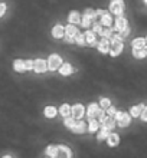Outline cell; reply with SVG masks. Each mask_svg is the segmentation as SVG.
<instances>
[{
    "label": "cell",
    "instance_id": "1",
    "mask_svg": "<svg viewBox=\"0 0 147 158\" xmlns=\"http://www.w3.org/2000/svg\"><path fill=\"white\" fill-rule=\"evenodd\" d=\"M110 43H111V50H110L111 56H118L123 50V39L120 38V35H113Z\"/></svg>",
    "mask_w": 147,
    "mask_h": 158
},
{
    "label": "cell",
    "instance_id": "2",
    "mask_svg": "<svg viewBox=\"0 0 147 158\" xmlns=\"http://www.w3.org/2000/svg\"><path fill=\"white\" fill-rule=\"evenodd\" d=\"M62 59L59 55H50L49 59H48V69L50 71H56V69H61L62 66Z\"/></svg>",
    "mask_w": 147,
    "mask_h": 158
},
{
    "label": "cell",
    "instance_id": "3",
    "mask_svg": "<svg viewBox=\"0 0 147 158\" xmlns=\"http://www.w3.org/2000/svg\"><path fill=\"white\" fill-rule=\"evenodd\" d=\"M104 114V111L100 108V105L98 104H91L88 106V118L89 121H93V119H97L100 115H102Z\"/></svg>",
    "mask_w": 147,
    "mask_h": 158
},
{
    "label": "cell",
    "instance_id": "4",
    "mask_svg": "<svg viewBox=\"0 0 147 158\" xmlns=\"http://www.w3.org/2000/svg\"><path fill=\"white\" fill-rule=\"evenodd\" d=\"M114 119L117 121L120 127H123V128H124V127H127V125L130 124L131 117L128 115V114H126V112H120V111H118V112L115 114V117H114Z\"/></svg>",
    "mask_w": 147,
    "mask_h": 158
},
{
    "label": "cell",
    "instance_id": "5",
    "mask_svg": "<svg viewBox=\"0 0 147 158\" xmlns=\"http://www.w3.org/2000/svg\"><path fill=\"white\" fill-rule=\"evenodd\" d=\"M71 150L65 145H56V152L52 158H71Z\"/></svg>",
    "mask_w": 147,
    "mask_h": 158
},
{
    "label": "cell",
    "instance_id": "6",
    "mask_svg": "<svg viewBox=\"0 0 147 158\" xmlns=\"http://www.w3.org/2000/svg\"><path fill=\"white\" fill-rule=\"evenodd\" d=\"M124 10V3L117 0V2H113V3L110 4V12L114 13L117 17H121V13Z\"/></svg>",
    "mask_w": 147,
    "mask_h": 158
},
{
    "label": "cell",
    "instance_id": "7",
    "mask_svg": "<svg viewBox=\"0 0 147 158\" xmlns=\"http://www.w3.org/2000/svg\"><path fill=\"white\" fill-rule=\"evenodd\" d=\"M33 71L36 73H42V72L48 71V62H45L43 59H36L33 62Z\"/></svg>",
    "mask_w": 147,
    "mask_h": 158
},
{
    "label": "cell",
    "instance_id": "8",
    "mask_svg": "<svg viewBox=\"0 0 147 158\" xmlns=\"http://www.w3.org/2000/svg\"><path fill=\"white\" fill-rule=\"evenodd\" d=\"M84 112H85V109L81 104H76L72 106V118H74V119L81 121V118L84 117Z\"/></svg>",
    "mask_w": 147,
    "mask_h": 158
},
{
    "label": "cell",
    "instance_id": "9",
    "mask_svg": "<svg viewBox=\"0 0 147 158\" xmlns=\"http://www.w3.org/2000/svg\"><path fill=\"white\" fill-rule=\"evenodd\" d=\"M128 23H127V20H126V17H117V19H115V26H114V27H115V29L118 30V32H123V30H126L127 27H128Z\"/></svg>",
    "mask_w": 147,
    "mask_h": 158
},
{
    "label": "cell",
    "instance_id": "10",
    "mask_svg": "<svg viewBox=\"0 0 147 158\" xmlns=\"http://www.w3.org/2000/svg\"><path fill=\"white\" fill-rule=\"evenodd\" d=\"M98 50L101 53H108L111 50V43H110L108 39H102V40L98 43Z\"/></svg>",
    "mask_w": 147,
    "mask_h": 158
},
{
    "label": "cell",
    "instance_id": "11",
    "mask_svg": "<svg viewBox=\"0 0 147 158\" xmlns=\"http://www.w3.org/2000/svg\"><path fill=\"white\" fill-rule=\"evenodd\" d=\"M146 109V106H144L143 104H140V105H136V106H133V108L130 109V115L131 117H141V114H143V111Z\"/></svg>",
    "mask_w": 147,
    "mask_h": 158
},
{
    "label": "cell",
    "instance_id": "12",
    "mask_svg": "<svg viewBox=\"0 0 147 158\" xmlns=\"http://www.w3.org/2000/svg\"><path fill=\"white\" fill-rule=\"evenodd\" d=\"M87 129H88V128H87V125H85L84 121H76L75 127L72 128V132H75V134H82V132H85Z\"/></svg>",
    "mask_w": 147,
    "mask_h": 158
},
{
    "label": "cell",
    "instance_id": "13",
    "mask_svg": "<svg viewBox=\"0 0 147 158\" xmlns=\"http://www.w3.org/2000/svg\"><path fill=\"white\" fill-rule=\"evenodd\" d=\"M63 35H65V27H63V26L56 25L54 29H52V36H54V38L59 39V38H62Z\"/></svg>",
    "mask_w": 147,
    "mask_h": 158
},
{
    "label": "cell",
    "instance_id": "14",
    "mask_svg": "<svg viewBox=\"0 0 147 158\" xmlns=\"http://www.w3.org/2000/svg\"><path fill=\"white\" fill-rule=\"evenodd\" d=\"M74 68H72V65H69V63H63L62 66H61V69H59V72H61V75L63 76H68L71 75V73H74Z\"/></svg>",
    "mask_w": 147,
    "mask_h": 158
},
{
    "label": "cell",
    "instance_id": "15",
    "mask_svg": "<svg viewBox=\"0 0 147 158\" xmlns=\"http://www.w3.org/2000/svg\"><path fill=\"white\" fill-rule=\"evenodd\" d=\"M59 114H61L62 117H65V118H69L72 115V108L68 104H63L62 106L59 108Z\"/></svg>",
    "mask_w": 147,
    "mask_h": 158
},
{
    "label": "cell",
    "instance_id": "16",
    "mask_svg": "<svg viewBox=\"0 0 147 158\" xmlns=\"http://www.w3.org/2000/svg\"><path fill=\"white\" fill-rule=\"evenodd\" d=\"M115 122H117V121L114 119L113 117H107V119L104 121V124H101V127L105 129H108V131H111V129L115 127Z\"/></svg>",
    "mask_w": 147,
    "mask_h": 158
},
{
    "label": "cell",
    "instance_id": "17",
    "mask_svg": "<svg viewBox=\"0 0 147 158\" xmlns=\"http://www.w3.org/2000/svg\"><path fill=\"white\" fill-rule=\"evenodd\" d=\"M13 69H15L16 72H25L26 71L25 60H22V59H16L15 63H13Z\"/></svg>",
    "mask_w": 147,
    "mask_h": 158
},
{
    "label": "cell",
    "instance_id": "18",
    "mask_svg": "<svg viewBox=\"0 0 147 158\" xmlns=\"http://www.w3.org/2000/svg\"><path fill=\"white\" fill-rule=\"evenodd\" d=\"M131 45H133L134 49H144L147 45V42H146V39L139 38V39H134V40L131 42Z\"/></svg>",
    "mask_w": 147,
    "mask_h": 158
},
{
    "label": "cell",
    "instance_id": "19",
    "mask_svg": "<svg viewBox=\"0 0 147 158\" xmlns=\"http://www.w3.org/2000/svg\"><path fill=\"white\" fill-rule=\"evenodd\" d=\"M111 23H113V16H111L108 12H105L104 16H102V19H101V25L105 26V27H110Z\"/></svg>",
    "mask_w": 147,
    "mask_h": 158
},
{
    "label": "cell",
    "instance_id": "20",
    "mask_svg": "<svg viewBox=\"0 0 147 158\" xmlns=\"http://www.w3.org/2000/svg\"><path fill=\"white\" fill-rule=\"evenodd\" d=\"M65 35H67L68 38H74V39H75V36L78 35V29H76L75 26L69 25V26H67V27H65Z\"/></svg>",
    "mask_w": 147,
    "mask_h": 158
},
{
    "label": "cell",
    "instance_id": "21",
    "mask_svg": "<svg viewBox=\"0 0 147 158\" xmlns=\"http://www.w3.org/2000/svg\"><path fill=\"white\" fill-rule=\"evenodd\" d=\"M108 145L110 147H115V145H118V142H120V137H118L117 134H110V137H108Z\"/></svg>",
    "mask_w": 147,
    "mask_h": 158
},
{
    "label": "cell",
    "instance_id": "22",
    "mask_svg": "<svg viewBox=\"0 0 147 158\" xmlns=\"http://www.w3.org/2000/svg\"><path fill=\"white\" fill-rule=\"evenodd\" d=\"M69 22L74 23V25H75V23H81V22H82V16H81L78 12H72L71 15H69Z\"/></svg>",
    "mask_w": 147,
    "mask_h": 158
},
{
    "label": "cell",
    "instance_id": "23",
    "mask_svg": "<svg viewBox=\"0 0 147 158\" xmlns=\"http://www.w3.org/2000/svg\"><path fill=\"white\" fill-rule=\"evenodd\" d=\"M133 55H134V58H137V59L146 58L147 56V46L144 49H133Z\"/></svg>",
    "mask_w": 147,
    "mask_h": 158
},
{
    "label": "cell",
    "instance_id": "24",
    "mask_svg": "<svg viewBox=\"0 0 147 158\" xmlns=\"http://www.w3.org/2000/svg\"><path fill=\"white\" fill-rule=\"evenodd\" d=\"M98 129H101V124H100V122H98L97 119L89 121V127H88L89 132H95V131H98Z\"/></svg>",
    "mask_w": 147,
    "mask_h": 158
},
{
    "label": "cell",
    "instance_id": "25",
    "mask_svg": "<svg viewBox=\"0 0 147 158\" xmlns=\"http://www.w3.org/2000/svg\"><path fill=\"white\" fill-rule=\"evenodd\" d=\"M85 39H87V43L95 45V33H94L93 30H88V32L85 33Z\"/></svg>",
    "mask_w": 147,
    "mask_h": 158
},
{
    "label": "cell",
    "instance_id": "26",
    "mask_svg": "<svg viewBox=\"0 0 147 158\" xmlns=\"http://www.w3.org/2000/svg\"><path fill=\"white\" fill-rule=\"evenodd\" d=\"M45 117L46 118L56 117V108H54V106H46V108H45Z\"/></svg>",
    "mask_w": 147,
    "mask_h": 158
},
{
    "label": "cell",
    "instance_id": "27",
    "mask_svg": "<svg viewBox=\"0 0 147 158\" xmlns=\"http://www.w3.org/2000/svg\"><path fill=\"white\" fill-rule=\"evenodd\" d=\"M110 134H111V132H110L108 129H105V128H102V127H101L100 134H98V139H100V141H102V139H108Z\"/></svg>",
    "mask_w": 147,
    "mask_h": 158
},
{
    "label": "cell",
    "instance_id": "28",
    "mask_svg": "<svg viewBox=\"0 0 147 158\" xmlns=\"http://www.w3.org/2000/svg\"><path fill=\"white\" fill-rule=\"evenodd\" d=\"M110 106H111V101L107 99V98H101V101H100V108L104 111V109H108Z\"/></svg>",
    "mask_w": 147,
    "mask_h": 158
},
{
    "label": "cell",
    "instance_id": "29",
    "mask_svg": "<svg viewBox=\"0 0 147 158\" xmlns=\"http://www.w3.org/2000/svg\"><path fill=\"white\" fill-rule=\"evenodd\" d=\"M114 35V30L111 29V27H107V29L102 30V33H101V36H102V39H111V36Z\"/></svg>",
    "mask_w": 147,
    "mask_h": 158
},
{
    "label": "cell",
    "instance_id": "30",
    "mask_svg": "<svg viewBox=\"0 0 147 158\" xmlns=\"http://www.w3.org/2000/svg\"><path fill=\"white\" fill-rule=\"evenodd\" d=\"M91 22H93V17H89L88 15H85L82 16V22H81V25L84 26V27H89V25H91Z\"/></svg>",
    "mask_w": 147,
    "mask_h": 158
},
{
    "label": "cell",
    "instance_id": "31",
    "mask_svg": "<svg viewBox=\"0 0 147 158\" xmlns=\"http://www.w3.org/2000/svg\"><path fill=\"white\" fill-rule=\"evenodd\" d=\"M75 42L78 43V45H85L87 43V39H85V35H82V33H78L75 36Z\"/></svg>",
    "mask_w": 147,
    "mask_h": 158
},
{
    "label": "cell",
    "instance_id": "32",
    "mask_svg": "<svg viewBox=\"0 0 147 158\" xmlns=\"http://www.w3.org/2000/svg\"><path fill=\"white\" fill-rule=\"evenodd\" d=\"M75 124H76V119H74L72 117H69V118H65V125H67L68 128H74L75 127Z\"/></svg>",
    "mask_w": 147,
    "mask_h": 158
},
{
    "label": "cell",
    "instance_id": "33",
    "mask_svg": "<svg viewBox=\"0 0 147 158\" xmlns=\"http://www.w3.org/2000/svg\"><path fill=\"white\" fill-rule=\"evenodd\" d=\"M55 152H56V145H49L46 148V154L50 155V157H54Z\"/></svg>",
    "mask_w": 147,
    "mask_h": 158
},
{
    "label": "cell",
    "instance_id": "34",
    "mask_svg": "<svg viewBox=\"0 0 147 158\" xmlns=\"http://www.w3.org/2000/svg\"><path fill=\"white\" fill-rule=\"evenodd\" d=\"M102 27H101V25H95V23H94V27H93V32L94 33H98L101 36V33H102Z\"/></svg>",
    "mask_w": 147,
    "mask_h": 158
},
{
    "label": "cell",
    "instance_id": "35",
    "mask_svg": "<svg viewBox=\"0 0 147 158\" xmlns=\"http://www.w3.org/2000/svg\"><path fill=\"white\" fill-rule=\"evenodd\" d=\"M107 112H108V115H110V117H115V114H117L118 112V111H117V109H115V108H114V106H110V108L108 109H107Z\"/></svg>",
    "mask_w": 147,
    "mask_h": 158
},
{
    "label": "cell",
    "instance_id": "36",
    "mask_svg": "<svg viewBox=\"0 0 147 158\" xmlns=\"http://www.w3.org/2000/svg\"><path fill=\"white\" fill-rule=\"evenodd\" d=\"M25 66H26V71L33 69V62H32V60H25Z\"/></svg>",
    "mask_w": 147,
    "mask_h": 158
},
{
    "label": "cell",
    "instance_id": "37",
    "mask_svg": "<svg viewBox=\"0 0 147 158\" xmlns=\"http://www.w3.org/2000/svg\"><path fill=\"white\" fill-rule=\"evenodd\" d=\"M128 33H130V29H128V27H127L126 30H123V32H120V38H121V39L127 38V36H128Z\"/></svg>",
    "mask_w": 147,
    "mask_h": 158
},
{
    "label": "cell",
    "instance_id": "38",
    "mask_svg": "<svg viewBox=\"0 0 147 158\" xmlns=\"http://www.w3.org/2000/svg\"><path fill=\"white\" fill-rule=\"evenodd\" d=\"M4 12H6V4H4V3H0V17L4 15Z\"/></svg>",
    "mask_w": 147,
    "mask_h": 158
},
{
    "label": "cell",
    "instance_id": "39",
    "mask_svg": "<svg viewBox=\"0 0 147 158\" xmlns=\"http://www.w3.org/2000/svg\"><path fill=\"white\" fill-rule=\"evenodd\" d=\"M85 15H88V16H89V17H93V19L95 17V12H94V10H89V9L87 10V12H85Z\"/></svg>",
    "mask_w": 147,
    "mask_h": 158
},
{
    "label": "cell",
    "instance_id": "40",
    "mask_svg": "<svg viewBox=\"0 0 147 158\" xmlns=\"http://www.w3.org/2000/svg\"><path fill=\"white\" fill-rule=\"evenodd\" d=\"M140 118H141L143 121H146V122H147V108L143 111V114H141V117H140Z\"/></svg>",
    "mask_w": 147,
    "mask_h": 158
},
{
    "label": "cell",
    "instance_id": "41",
    "mask_svg": "<svg viewBox=\"0 0 147 158\" xmlns=\"http://www.w3.org/2000/svg\"><path fill=\"white\" fill-rule=\"evenodd\" d=\"M65 40H67L68 43H74V42H75V39H74V38H68V36H65Z\"/></svg>",
    "mask_w": 147,
    "mask_h": 158
},
{
    "label": "cell",
    "instance_id": "42",
    "mask_svg": "<svg viewBox=\"0 0 147 158\" xmlns=\"http://www.w3.org/2000/svg\"><path fill=\"white\" fill-rule=\"evenodd\" d=\"M3 158H12V157H10V155H4Z\"/></svg>",
    "mask_w": 147,
    "mask_h": 158
},
{
    "label": "cell",
    "instance_id": "43",
    "mask_svg": "<svg viewBox=\"0 0 147 158\" xmlns=\"http://www.w3.org/2000/svg\"><path fill=\"white\" fill-rule=\"evenodd\" d=\"M146 42H147V38H146Z\"/></svg>",
    "mask_w": 147,
    "mask_h": 158
},
{
    "label": "cell",
    "instance_id": "44",
    "mask_svg": "<svg viewBox=\"0 0 147 158\" xmlns=\"http://www.w3.org/2000/svg\"><path fill=\"white\" fill-rule=\"evenodd\" d=\"M146 4H147V2H146Z\"/></svg>",
    "mask_w": 147,
    "mask_h": 158
}]
</instances>
